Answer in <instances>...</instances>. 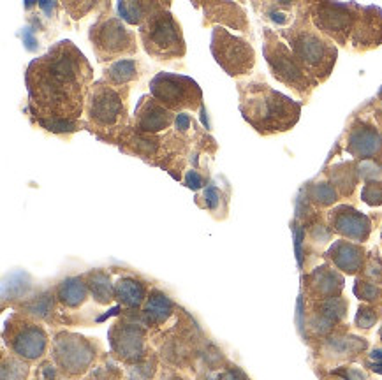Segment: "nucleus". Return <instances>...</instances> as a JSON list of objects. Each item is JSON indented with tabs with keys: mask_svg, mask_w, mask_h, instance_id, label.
Here are the masks:
<instances>
[{
	"mask_svg": "<svg viewBox=\"0 0 382 380\" xmlns=\"http://www.w3.org/2000/svg\"><path fill=\"white\" fill-rule=\"evenodd\" d=\"M94 72L85 55L71 41L55 44L27 70L30 106L39 122H78Z\"/></svg>",
	"mask_w": 382,
	"mask_h": 380,
	"instance_id": "f257e3e1",
	"label": "nucleus"
},
{
	"mask_svg": "<svg viewBox=\"0 0 382 380\" xmlns=\"http://www.w3.org/2000/svg\"><path fill=\"white\" fill-rule=\"evenodd\" d=\"M238 92L243 118L257 133H282L298 122L300 104L292 103L289 97L268 87L266 83H240Z\"/></svg>",
	"mask_w": 382,
	"mask_h": 380,
	"instance_id": "f03ea898",
	"label": "nucleus"
},
{
	"mask_svg": "<svg viewBox=\"0 0 382 380\" xmlns=\"http://www.w3.org/2000/svg\"><path fill=\"white\" fill-rule=\"evenodd\" d=\"M140 38L147 53L157 60L181 58L187 50L180 23L162 4L140 27Z\"/></svg>",
	"mask_w": 382,
	"mask_h": 380,
	"instance_id": "7ed1b4c3",
	"label": "nucleus"
},
{
	"mask_svg": "<svg viewBox=\"0 0 382 380\" xmlns=\"http://www.w3.org/2000/svg\"><path fill=\"white\" fill-rule=\"evenodd\" d=\"M283 36L289 39L291 51L305 67L308 76L317 79L328 78L337 60V50L331 42L305 25H296L291 32H283Z\"/></svg>",
	"mask_w": 382,
	"mask_h": 380,
	"instance_id": "20e7f679",
	"label": "nucleus"
},
{
	"mask_svg": "<svg viewBox=\"0 0 382 380\" xmlns=\"http://www.w3.org/2000/svg\"><path fill=\"white\" fill-rule=\"evenodd\" d=\"M86 116L94 127L116 131L127 120V88L113 87L103 81L92 85L85 106Z\"/></svg>",
	"mask_w": 382,
	"mask_h": 380,
	"instance_id": "39448f33",
	"label": "nucleus"
},
{
	"mask_svg": "<svg viewBox=\"0 0 382 380\" xmlns=\"http://www.w3.org/2000/svg\"><path fill=\"white\" fill-rule=\"evenodd\" d=\"M90 42L99 62H116L120 57L138 51L134 32L120 18H101L94 23L90 29Z\"/></svg>",
	"mask_w": 382,
	"mask_h": 380,
	"instance_id": "423d86ee",
	"label": "nucleus"
},
{
	"mask_svg": "<svg viewBox=\"0 0 382 380\" xmlns=\"http://www.w3.org/2000/svg\"><path fill=\"white\" fill-rule=\"evenodd\" d=\"M264 57L271 74L279 81L285 83L289 88H294L300 95H307L310 92L312 81L305 67L270 29L264 30Z\"/></svg>",
	"mask_w": 382,
	"mask_h": 380,
	"instance_id": "0eeeda50",
	"label": "nucleus"
},
{
	"mask_svg": "<svg viewBox=\"0 0 382 380\" xmlns=\"http://www.w3.org/2000/svg\"><path fill=\"white\" fill-rule=\"evenodd\" d=\"M150 94L169 111H181V109L196 111L203 104L201 88L197 87L194 79L181 74L159 72L150 83Z\"/></svg>",
	"mask_w": 382,
	"mask_h": 380,
	"instance_id": "6e6552de",
	"label": "nucleus"
},
{
	"mask_svg": "<svg viewBox=\"0 0 382 380\" xmlns=\"http://www.w3.org/2000/svg\"><path fill=\"white\" fill-rule=\"evenodd\" d=\"M212 53L218 66L233 78L249 74L255 64V53L251 42L218 25L212 36Z\"/></svg>",
	"mask_w": 382,
	"mask_h": 380,
	"instance_id": "1a4fd4ad",
	"label": "nucleus"
},
{
	"mask_svg": "<svg viewBox=\"0 0 382 380\" xmlns=\"http://www.w3.org/2000/svg\"><path fill=\"white\" fill-rule=\"evenodd\" d=\"M356 5H340V4H324L319 5L316 11L317 27L324 33L337 39L338 42H344L345 38L353 32L354 14L351 13V9Z\"/></svg>",
	"mask_w": 382,
	"mask_h": 380,
	"instance_id": "9d476101",
	"label": "nucleus"
},
{
	"mask_svg": "<svg viewBox=\"0 0 382 380\" xmlns=\"http://www.w3.org/2000/svg\"><path fill=\"white\" fill-rule=\"evenodd\" d=\"M177 120L173 111L164 108L162 104L157 103L153 97H141L138 108H136L134 116V127L143 134H152L155 136L157 133H162L166 128L171 127L173 122Z\"/></svg>",
	"mask_w": 382,
	"mask_h": 380,
	"instance_id": "9b49d317",
	"label": "nucleus"
},
{
	"mask_svg": "<svg viewBox=\"0 0 382 380\" xmlns=\"http://www.w3.org/2000/svg\"><path fill=\"white\" fill-rule=\"evenodd\" d=\"M203 9H205V25L220 23L242 32H246L249 29L245 11L233 2H208L203 4Z\"/></svg>",
	"mask_w": 382,
	"mask_h": 380,
	"instance_id": "f8f14e48",
	"label": "nucleus"
},
{
	"mask_svg": "<svg viewBox=\"0 0 382 380\" xmlns=\"http://www.w3.org/2000/svg\"><path fill=\"white\" fill-rule=\"evenodd\" d=\"M141 72V62L140 60H127V58H122V60H116V62L111 64L106 70H104V81L113 85V87L118 88H127L129 83L140 79Z\"/></svg>",
	"mask_w": 382,
	"mask_h": 380,
	"instance_id": "ddd939ff",
	"label": "nucleus"
},
{
	"mask_svg": "<svg viewBox=\"0 0 382 380\" xmlns=\"http://www.w3.org/2000/svg\"><path fill=\"white\" fill-rule=\"evenodd\" d=\"M335 226L342 234L349 236V238H354V240H365L368 236V222L363 215H357L356 211L347 210V208H342L338 210V217Z\"/></svg>",
	"mask_w": 382,
	"mask_h": 380,
	"instance_id": "4468645a",
	"label": "nucleus"
},
{
	"mask_svg": "<svg viewBox=\"0 0 382 380\" xmlns=\"http://www.w3.org/2000/svg\"><path fill=\"white\" fill-rule=\"evenodd\" d=\"M46 345V336L41 329L37 327H27L21 331L14 340V351L20 355H25L29 359H36L42 354Z\"/></svg>",
	"mask_w": 382,
	"mask_h": 380,
	"instance_id": "2eb2a0df",
	"label": "nucleus"
},
{
	"mask_svg": "<svg viewBox=\"0 0 382 380\" xmlns=\"http://www.w3.org/2000/svg\"><path fill=\"white\" fill-rule=\"evenodd\" d=\"M122 143H125L136 155L153 157L157 153V148H159V143H162V141L152 136V134H143L136 128H129L127 133L122 134Z\"/></svg>",
	"mask_w": 382,
	"mask_h": 380,
	"instance_id": "dca6fc26",
	"label": "nucleus"
},
{
	"mask_svg": "<svg viewBox=\"0 0 382 380\" xmlns=\"http://www.w3.org/2000/svg\"><path fill=\"white\" fill-rule=\"evenodd\" d=\"M159 5V2H120L118 13L123 21H127L131 25L141 27L148 18L155 13V9Z\"/></svg>",
	"mask_w": 382,
	"mask_h": 380,
	"instance_id": "f3484780",
	"label": "nucleus"
},
{
	"mask_svg": "<svg viewBox=\"0 0 382 380\" xmlns=\"http://www.w3.org/2000/svg\"><path fill=\"white\" fill-rule=\"evenodd\" d=\"M331 254H335L333 259H335V262H337L344 271L356 273L357 268L361 266V252H359L356 247H353V245H338V247H335V250H333Z\"/></svg>",
	"mask_w": 382,
	"mask_h": 380,
	"instance_id": "a211bd4d",
	"label": "nucleus"
},
{
	"mask_svg": "<svg viewBox=\"0 0 382 380\" xmlns=\"http://www.w3.org/2000/svg\"><path fill=\"white\" fill-rule=\"evenodd\" d=\"M381 146V139L375 133L372 131H356L351 137V146L349 150L356 155H372L375 153Z\"/></svg>",
	"mask_w": 382,
	"mask_h": 380,
	"instance_id": "6ab92c4d",
	"label": "nucleus"
},
{
	"mask_svg": "<svg viewBox=\"0 0 382 380\" xmlns=\"http://www.w3.org/2000/svg\"><path fill=\"white\" fill-rule=\"evenodd\" d=\"M86 296L85 285L79 280H67L60 287V299L69 306L81 305Z\"/></svg>",
	"mask_w": 382,
	"mask_h": 380,
	"instance_id": "aec40b11",
	"label": "nucleus"
},
{
	"mask_svg": "<svg viewBox=\"0 0 382 380\" xmlns=\"http://www.w3.org/2000/svg\"><path fill=\"white\" fill-rule=\"evenodd\" d=\"M118 296L123 303L127 305H136L143 298V287L132 280H123L118 285Z\"/></svg>",
	"mask_w": 382,
	"mask_h": 380,
	"instance_id": "412c9836",
	"label": "nucleus"
},
{
	"mask_svg": "<svg viewBox=\"0 0 382 380\" xmlns=\"http://www.w3.org/2000/svg\"><path fill=\"white\" fill-rule=\"evenodd\" d=\"M169 306H171L169 301L166 298H162V296L152 298L147 308L148 317L153 318V321H162V318H166V315L169 314Z\"/></svg>",
	"mask_w": 382,
	"mask_h": 380,
	"instance_id": "4be33fe9",
	"label": "nucleus"
},
{
	"mask_svg": "<svg viewBox=\"0 0 382 380\" xmlns=\"http://www.w3.org/2000/svg\"><path fill=\"white\" fill-rule=\"evenodd\" d=\"M187 183H189L190 189H199L203 185V178L196 173V171H190L187 174Z\"/></svg>",
	"mask_w": 382,
	"mask_h": 380,
	"instance_id": "5701e85b",
	"label": "nucleus"
},
{
	"mask_svg": "<svg viewBox=\"0 0 382 380\" xmlns=\"http://www.w3.org/2000/svg\"><path fill=\"white\" fill-rule=\"evenodd\" d=\"M23 42H25V44H27V48H29V50H34V48H36L37 41L32 38V36H30V30L29 29L23 30Z\"/></svg>",
	"mask_w": 382,
	"mask_h": 380,
	"instance_id": "b1692460",
	"label": "nucleus"
}]
</instances>
